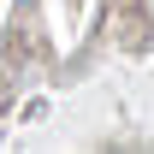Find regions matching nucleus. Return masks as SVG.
<instances>
[{"mask_svg":"<svg viewBox=\"0 0 154 154\" xmlns=\"http://www.w3.org/2000/svg\"><path fill=\"white\" fill-rule=\"evenodd\" d=\"M148 12H154V0H148Z\"/></svg>","mask_w":154,"mask_h":154,"instance_id":"1","label":"nucleus"}]
</instances>
